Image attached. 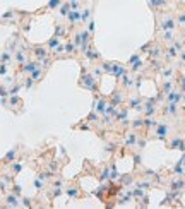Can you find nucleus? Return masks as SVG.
<instances>
[{"label": "nucleus", "mask_w": 185, "mask_h": 209, "mask_svg": "<svg viewBox=\"0 0 185 209\" xmlns=\"http://www.w3.org/2000/svg\"><path fill=\"white\" fill-rule=\"evenodd\" d=\"M98 81H99V79L96 77L94 74H87L86 70H82V75H81V81H79V84H81L82 87L89 89V91H93V93H99Z\"/></svg>", "instance_id": "f257e3e1"}, {"label": "nucleus", "mask_w": 185, "mask_h": 209, "mask_svg": "<svg viewBox=\"0 0 185 209\" xmlns=\"http://www.w3.org/2000/svg\"><path fill=\"white\" fill-rule=\"evenodd\" d=\"M176 26V19H173L172 16H168V17H163L161 21L158 22V29L161 31H173Z\"/></svg>", "instance_id": "f03ea898"}, {"label": "nucleus", "mask_w": 185, "mask_h": 209, "mask_svg": "<svg viewBox=\"0 0 185 209\" xmlns=\"http://www.w3.org/2000/svg\"><path fill=\"white\" fill-rule=\"evenodd\" d=\"M82 55H84V57H86L87 60L91 62V64H94V62H101V55H99V53L94 50V46H93V43H91L89 46H87L86 50L82 52Z\"/></svg>", "instance_id": "7ed1b4c3"}, {"label": "nucleus", "mask_w": 185, "mask_h": 209, "mask_svg": "<svg viewBox=\"0 0 185 209\" xmlns=\"http://www.w3.org/2000/svg\"><path fill=\"white\" fill-rule=\"evenodd\" d=\"M154 129H156V130H154L156 137H158V139H161V141H166L168 134H170V127H168V123L158 122V125H156Z\"/></svg>", "instance_id": "20e7f679"}, {"label": "nucleus", "mask_w": 185, "mask_h": 209, "mask_svg": "<svg viewBox=\"0 0 185 209\" xmlns=\"http://www.w3.org/2000/svg\"><path fill=\"white\" fill-rule=\"evenodd\" d=\"M38 67H41V62L39 60H28L26 64H22L21 67H19V72H22V74H28L29 75L31 72H33V70L35 69H38Z\"/></svg>", "instance_id": "39448f33"}, {"label": "nucleus", "mask_w": 185, "mask_h": 209, "mask_svg": "<svg viewBox=\"0 0 185 209\" xmlns=\"http://www.w3.org/2000/svg\"><path fill=\"white\" fill-rule=\"evenodd\" d=\"M65 19L69 21V26H79L81 24V9H70L69 16Z\"/></svg>", "instance_id": "423d86ee"}, {"label": "nucleus", "mask_w": 185, "mask_h": 209, "mask_svg": "<svg viewBox=\"0 0 185 209\" xmlns=\"http://www.w3.org/2000/svg\"><path fill=\"white\" fill-rule=\"evenodd\" d=\"M125 101H127V94L124 93V89H120V91H115L112 94V98H110V103L115 105V106H120V105H124Z\"/></svg>", "instance_id": "0eeeda50"}, {"label": "nucleus", "mask_w": 185, "mask_h": 209, "mask_svg": "<svg viewBox=\"0 0 185 209\" xmlns=\"http://www.w3.org/2000/svg\"><path fill=\"white\" fill-rule=\"evenodd\" d=\"M112 74L115 75L118 81H120V79L124 77L125 74H127V67H125L124 64H117V62H112Z\"/></svg>", "instance_id": "6e6552de"}, {"label": "nucleus", "mask_w": 185, "mask_h": 209, "mask_svg": "<svg viewBox=\"0 0 185 209\" xmlns=\"http://www.w3.org/2000/svg\"><path fill=\"white\" fill-rule=\"evenodd\" d=\"M163 115L165 117H178V103H166V106H163Z\"/></svg>", "instance_id": "1a4fd4ad"}, {"label": "nucleus", "mask_w": 185, "mask_h": 209, "mask_svg": "<svg viewBox=\"0 0 185 209\" xmlns=\"http://www.w3.org/2000/svg\"><path fill=\"white\" fill-rule=\"evenodd\" d=\"M137 142H139V134L135 130L129 132L125 135V148H137Z\"/></svg>", "instance_id": "9d476101"}, {"label": "nucleus", "mask_w": 185, "mask_h": 209, "mask_svg": "<svg viewBox=\"0 0 185 209\" xmlns=\"http://www.w3.org/2000/svg\"><path fill=\"white\" fill-rule=\"evenodd\" d=\"M14 60L17 65H22V64H26L28 62V52L24 48H17V50H14Z\"/></svg>", "instance_id": "9b49d317"}, {"label": "nucleus", "mask_w": 185, "mask_h": 209, "mask_svg": "<svg viewBox=\"0 0 185 209\" xmlns=\"http://www.w3.org/2000/svg\"><path fill=\"white\" fill-rule=\"evenodd\" d=\"M129 108L135 110V112H142V108H144V100L142 98H139V96H134V98H129Z\"/></svg>", "instance_id": "f8f14e48"}, {"label": "nucleus", "mask_w": 185, "mask_h": 209, "mask_svg": "<svg viewBox=\"0 0 185 209\" xmlns=\"http://www.w3.org/2000/svg\"><path fill=\"white\" fill-rule=\"evenodd\" d=\"M33 55H35L36 60H43L48 55V48L41 46V45H36V46H33Z\"/></svg>", "instance_id": "ddd939ff"}, {"label": "nucleus", "mask_w": 185, "mask_h": 209, "mask_svg": "<svg viewBox=\"0 0 185 209\" xmlns=\"http://www.w3.org/2000/svg\"><path fill=\"white\" fill-rule=\"evenodd\" d=\"M21 202H19V196L16 194H7L5 197V207H19Z\"/></svg>", "instance_id": "4468645a"}, {"label": "nucleus", "mask_w": 185, "mask_h": 209, "mask_svg": "<svg viewBox=\"0 0 185 209\" xmlns=\"http://www.w3.org/2000/svg\"><path fill=\"white\" fill-rule=\"evenodd\" d=\"M168 148L170 149H180V151H185V141L182 137H173L168 144Z\"/></svg>", "instance_id": "2eb2a0df"}, {"label": "nucleus", "mask_w": 185, "mask_h": 209, "mask_svg": "<svg viewBox=\"0 0 185 209\" xmlns=\"http://www.w3.org/2000/svg\"><path fill=\"white\" fill-rule=\"evenodd\" d=\"M106 106H108V101L105 100V98H99V100L94 101V108L93 110H96L99 115H103L105 112H106Z\"/></svg>", "instance_id": "dca6fc26"}, {"label": "nucleus", "mask_w": 185, "mask_h": 209, "mask_svg": "<svg viewBox=\"0 0 185 209\" xmlns=\"http://www.w3.org/2000/svg\"><path fill=\"white\" fill-rule=\"evenodd\" d=\"M147 55H149L151 60H158V58L163 55V50H161L159 46H151L149 52H147Z\"/></svg>", "instance_id": "f3484780"}, {"label": "nucleus", "mask_w": 185, "mask_h": 209, "mask_svg": "<svg viewBox=\"0 0 185 209\" xmlns=\"http://www.w3.org/2000/svg\"><path fill=\"white\" fill-rule=\"evenodd\" d=\"M64 52H65V57L77 53V48H76V45L72 43V39H70V41H67V43H64Z\"/></svg>", "instance_id": "a211bd4d"}, {"label": "nucleus", "mask_w": 185, "mask_h": 209, "mask_svg": "<svg viewBox=\"0 0 185 209\" xmlns=\"http://www.w3.org/2000/svg\"><path fill=\"white\" fill-rule=\"evenodd\" d=\"M65 192H67V196H69L70 199H79V197H82V192L79 190V187H76V185L69 187Z\"/></svg>", "instance_id": "6ab92c4d"}, {"label": "nucleus", "mask_w": 185, "mask_h": 209, "mask_svg": "<svg viewBox=\"0 0 185 209\" xmlns=\"http://www.w3.org/2000/svg\"><path fill=\"white\" fill-rule=\"evenodd\" d=\"M178 53H180V50L175 46V45L172 43V46L166 48V60H172V58H176L178 57Z\"/></svg>", "instance_id": "aec40b11"}, {"label": "nucleus", "mask_w": 185, "mask_h": 209, "mask_svg": "<svg viewBox=\"0 0 185 209\" xmlns=\"http://www.w3.org/2000/svg\"><path fill=\"white\" fill-rule=\"evenodd\" d=\"M134 81H135V79L129 77V75L125 74L124 77L120 79V84H122V87H124V89H132V87H134Z\"/></svg>", "instance_id": "412c9836"}, {"label": "nucleus", "mask_w": 185, "mask_h": 209, "mask_svg": "<svg viewBox=\"0 0 185 209\" xmlns=\"http://www.w3.org/2000/svg\"><path fill=\"white\" fill-rule=\"evenodd\" d=\"M29 75L35 79V82H39V81L43 79V75H45V69H43V67H38V69H35Z\"/></svg>", "instance_id": "4be33fe9"}, {"label": "nucleus", "mask_w": 185, "mask_h": 209, "mask_svg": "<svg viewBox=\"0 0 185 209\" xmlns=\"http://www.w3.org/2000/svg\"><path fill=\"white\" fill-rule=\"evenodd\" d=\"M60 45V38L58 36H52V38L46 41V48H48V52H52V50H55L57 46Z\"/></svg>", "instance_id": "5701e85b"}, {"label": "nucleus", "mask_w": 185, "mask_h": 209, "mask_svg": "<svg viewBox=\"0 0 185 209\" xmlns=\"http://www.w3.org/2000/svg\"><path fill=\"white\" fill-rule=\"evenodd\" d=\"M72 43L76 45L77 52H81V46H82V31H77V33L72 36Z\"/></svg>", "instance_id": "b1692460"}, {"label": "nucleus", "mask_w": 185, "mask_h": 209, "mask_svg": "<svg viewBox=\"0 0 185 209\" xmlns=\"http://www.w3.org/2000/svg\"><path fill=\"white\" fill-rule=\"evenodd\" d=\"M165 82H163V86H161V93L163 94H168V93L173 89V81L172 79H163Z\"/></svg>", "instance_id": "393cba45"}, {"label": "nucleus", "mask_w": 185, "mask_h": 209, "mask_svg": "<svg viewBox=\"0 0 185 209\" xmlns=\"http://www.w3.org/2000/svg\"><path fill=\"white\" fill-rule=\"evenodd\" d=\"M16 154H17V148H12L7 154L4 156V163H12L16 160Z\"/></svg>", "instance_id": "a878e982"}, {"label": "nucleus", "mask_w": 185, "mask_h": 209, "mask_svg": "<svg viewBox=\"0 0 185 209\" xmlns=\"http://www.w3.org/2000/svg\"><path fill=\"white\" fill-rule=\"evenodd\" d=\"M130 127H132V130H141L142 127H144V118H134L132 123H130Z\"/></svg>", "instance_id": "bb28decb"}, {"label": "nucleus", "mask_w": 185, "mask_h": 209, "mask_svg": "<svg viewBox=\"0 0 185 209\" xmlns=\"http://www.w3.org/2000/svg\"><path fill=\"white\" fill-rule=\"evenodd\" d=\"M70 12V5L69 2H65V4H62L60 7H58V14H60V17H67Z\"/></svg>", "instance_id": "cd10ccee"}, {"label": "nucleus", "mask_w": 185, "mask_h": 209, "mask_svg": "<svg viewBox=\"0 0 185 209\" xmlns=\"http://www.w3.org/2000/svg\"><path fill=\"white\" fill-rule=\"evenodd\" d=\"M55 36H58V38H65V36H67V28L62 26V24H57V26H55Z\"/></svg>", "instance_id": "c85d7f7f"}, {"label": "nucleus", "mask_w": 185, "mask_h": 209, "mask_svg": "<svg viewBox=\"0 0 185 209\" xmlns=\"http://www.w3.org/2000/svg\"><path fill=\"white\" fill-rule=\"evenodd\" d=\"M149 5H151V9H161V7H165L166 5V0H149Z\"/></svg>", "instance_id": "c756f323"}, {"label": "nucleus", "mask_w": 185, "mask_h": 209, "mask_svg": "<svg viewBox=\"0 0 185 209\" xmlns=\"http://www.w3.org/2000/svg\"><path fill=\"white\" fill-rule=\"evenodd\" d=\"M175 39L176 38H175V35H173V31H163V41H165V43L172 45Z\"/></svg>", "instance_id": "7c9ffc66"}, {"label": "nucleus", "mask_w": 185, "mask_h": 209, "mask_svg": "<svg viewBox=\"0 0 185 209\" xmlns=\"http://www.w3.org/2000/svg\"><path fill=\"white\" fill-rule=\"evenodd\" d=\"M0 62L10 64V62H12V52H10V50H5V52L2 53V57H0Z\"/></svg>", "instance_id": "2f4dec72"}, {"label": "nucleus", "mask_w": 185, "mask_h": 209, "mask_svg": "<svg viewBox=\"0 0 185 209\" xmlns=\"http://www.w3.org/2000/svg\"><path fill=\"white\" fill-rule=\"evenodd\" d=\"M130 69H132V72H139V70L144 69V62L139 58V60H135L134 64H130Z\"/></svg>", "instance_id": "473e14b6"}, {"label": "nucleus", "mask_w": 185, "mask_h": 209, "mask_svg": "<svg viewBox=\"0 0 185 209\" xmlns=\"http://www.w3.org/2000/svg\"><path fill=\"white\" fill-rule=\"evenodd\" d=\"M158 125V122H156L153 117H146L144 118V129H153V127Z\"/></svg>", "instance_id": "72a5a7b5"}, {"label": "nucleus", "mask_w": 185, "mask_h": 209, "mask_svg": "<svg viewBox=\"0 0 185 209\" xmlns=\"http://www.w3.org/2000/svg\"><path fill=\"white\" fill-rule=\"evenodd\" d=\"M52 53H53V57H65V52H64V43H60L58 46L55 48V50H52Z\"/></svg>", "instance_id": "f704fd0d"}, {"label": "nucleus", "mask_w": 185, "mask_h": 209, "mask_svg": "<svg viewBox=\"0 0 185 209\" xmlns=\"http://www.w3.org/2000/svg\"><path fill=\"white\" fill-rule=\"evenodd\" d=\"M87 122L89 123H98L99 122V113L96 112V110H93L89 113V117H87Z\"/></svg>", "instance_id": "c9c22d12"}, {"label": "nucleus", "mask_w": 185, "mask_h": 209, "mask_svg": "<svg viewBox=\"0 0 185 209\" xmlns=\"http://www.w3.org/2000/svg\"><path fill=\"white\" fill-rule=\"evenodd\" d=\"M62 2H64V0H50V2H48V9H50V10L58 9V7L62 5Z\"/></svg>", "instance_id": "e433bc0d"}, {"label": "nucleus", "mask_w": 185, "mask_h": 209, "mask_svg": "<svg viewBox=\"0 0 185 209\" xmlns=\"http://www.w3.org/2000/svg\"><path fill=\"white\" fill-rule=\"evenodd\" d=\"M39 62H41V67H43V69H45V70H46V69H48V67L52 65V62H53V58H52V57H50V55H46V57H45V58H43V60H39Z\"/></svg>", "instance_id": "4c0bfd02"}, {"label": "nucleus", "mask_w": 185, "mask_h": 209, "mask_svg": "<svg viewBox=\"0 0 185 209\" xmlns=\"http://www.w3.org/2000/svg\"><path fill=\"white\" fill-rule=\"evenodd\" d=\"M21 87H22V84H19V82H14L12 84V87L9 89V96H12V94H17L19 91H21Z\"/></svg>", "instance_id": "58836bf2"}, {"label": "nucleus", "mask_w": 185, "mask_h": 209, "mask_svg": "<svg viewBox=\"0 0 185 209\" xmlns=\"http://www.w3.org/2000/svg\"><path fill=\"white\" fill-rule=\"evenodd\" d=\"M185 187V182L183 180H175V182H172V189L173 190H180V189H183Z\"/></svg>", "instance_id": "ea45409f"}, {"label": "nucleus", "mask_w": 185, "mask_h": 209, "mask_svg": "<svg viewBox=\"0 0 185 209\" xmlns=\"http://www.w3.org/2000/svg\"><path fill=\"white\" fill-rule=\"evenodd\" d=\"M35 79H33V77H31V75H28V77L26 79H24V87H26V89H31V87H33V86H35Z\"/></svg>", "instance_id": "a19ab883"}, {"label": "nucleus", "mask_w": 185, "mask_h": 209, "mask_svg": "<svg viewBox=\"0 0 185 209\" xmlns=\"http://www.w3.org/2000/svg\"><path fill=\"white\" fill-rule=\"evenodd\" d=\"M14 17H16V12H14V10H7V12L2 16V19H4V21H12Z\"/></svg>", "instance_id": "79ce46f5"}, {"label": "nucleus", "mask_w": 185, "mask_h": 209, "mask_svg": "<svg viewBox=\"0 0 185 209\" xmlns=\"http://www.w3.org/2000/svg\"><path fill=\"white\" fill-rule=\"evenodd\" d=\"M7 72H9V64L0 62V75H7Z\"/></svg>", "instance_id": "37998d69"}, {"label": "nucleus", "mask_w": 185, "mask_h": 209, "mask_svg": "<svg viewBox=\"0 0 185 209\" xmlns=\"http://www.w3.org/2000/svg\"><path fill=\"white\" fill-rule=\"evenodd\" d=\"M172 75H173V69H172V67L163 69V79H172Z\"/></svg>", "instance_id": "c03bdc74"}, {"label": "nucleus", "mask_w": 185, "mask_h": 209, "mask_svg": "<svg viewBox=\"0 0 185 209\" xmlns=\"http://www.w3.org/2000/svg\"><path fill=\"white\" fill-rule=\"evenodd\" d=\"M176 24H178V26H182V28H185V12L178 14V19H176Z\"/></svg>", "instance_id": "a18cd8bd"}, {"label": "nucleus", "mask_w": 185, "mask_h": 209, "mask_svg": "<svg viewBox=\"0 0 185 209\" xmlns=\"http://www.w3.org/2000/svg\"><path fill=\"white\" fill-rule=\"evenodd\" d=\"M35 187L38 189V190H43V189H45V182L41 178H35Z\"/></svg>", "instance_id": "49530a36"}, {"label": "nucleus", "mask_w": 185, "mask_h": 209, "mask_svg": "<svg viewBox=\"0 0 185 209\" xmlns=\"http://www.w3.org/2000/svg\"><path fill=\"white\" fill-rule=\"evenodd\" d=\"M22 170V163H14L12 165V173H19Z\"/></svg>", "instance_id": "de8ad7c7"}, {"label": "nucleus", "mask_w": 185, "mask_h": 209, "mask_svg": "<svg viewBox=\"0 0 185 209\" xmlns=\"http://www.w3.org/2000/svg\"><path fill=\"white\" fill-rule=\"evenodd\" d=\"M70 9H81V2L79 0H72V2H69Z\"/></svg>", "instance_id": "09e8293b"}, {"label": "nucleus", "mask_w": 185, "mask_h": 209, "mask_svg": "<svg viewBox=\"0 0 185 209\" xmlns=\"http://www.w3.org/2000/svg\"><path fill=\"white\" fill-rule=\"evenodd\" d=\"M21 185H17V183H16V185H12V194H16V196H21Z\"/></svg>", "instance_id": "8fccbe9b"}, {"label": "nucleus", "mask_w": 185, "mask_h": 209, "mask_svg": "<svg viewBox=\"0 0 185 209\" xmlns=\"http://www.w3.org/2000/svg\"><path fill=\"white\" fill-rule=\"evenodd\" d=\"M141 161H142L141 154H134V165H135V166H139V165H141Z\"/></svg>", "instance_id": "3c124183"}, {"label": "nucleus", "mask_w": 185, "mask_h": 209, "mask_svg": "<svg viewBox=\"0 0 185 209\" xmlns=\"http://www.w3.org/2000/svg\"><path fill=\"white\" fill-rule=\"evenodd\" d=\"M139 187H141L142 190H147V189L151 187V183L149 182H141V183H139Z\"/></svg>", "instance_id": "603ef678"}, {"label": "nucleus", "mask_w": 185, "mask_h": 209, "mask_svg": "<svg viewBox=\"0 0 185 209\" xmlns=\"http://www.w3.org/2000/svg\"><path fill=\"white\" fill-rule=\"evenodd\" d=\"M115 148H117V146H115L113 142L106 144V151H108V152H113V151H115Z\"/></svg>", "instance_id": "864d4df0"}, {"label": "nucleus", "mask_w": 185, "mask_h": 209, "mask_svg": "<svg viewBox=\"0 0 185 209\" xmlns=\"http://www.w3.org/2000/svg\"><path fill=\"white\" fill-rule=\"evenodd\" d=\"M139 58H141V57H139V53H135V55H132V57H130L129 64H134V62H135V60H139Z\"/></svg>", "instance_id": "5fc2aeb1"}, {"label": "nucleus", "mask_w": 185, "mask_h": 209, "mask_svg": "<svg viewBox=\"0 0 185 209\" xmlns=\"http://www.w3.org/2000/svg\"><path fill=\"white\" fill-rule=\"evenodd\" d=\"M180 82H182V89H180V91H182V93H185V74L182 75V79H180Z\"/></svg>", "instance_id": "6e6d98bb"}, {"label": "nucleus", "mask_w": 185, "mask_h": 209, "mask_svg": "<svg viewBox=\"0 0 185 209\" xmlns=\"http://www.w3.org/2000/svg\"><path fill=\"white\" fill-rule=\"evenodd\" d=\"M22 204L26 206V207H31V202H29V199H22Z\"/></svg>", "instance_id": "4d7b16f0"}, {"label": "nucleus", "mask_w": 185, "mask_h": 209, "mask_svg": "<svg viewBox=\"0 0 185 209\" xmlns=\"http://www.w3.org/2000/svg\"><path fill=\"white\" fill-rule=\"evenodd\" d=\"M180 163H182V165H183V166H185V154H183V156H182V158H180Z\"/></svg>", "instance_id": "13d9d810"}, {"label": "nucleus", "mask_w": 185, "mask_h": 209, "mask_svg": "<svg viewBox=\"0 0 185 209\" xmlns=\"http://www.w3.org/2000/svg\"><path fill=\"white\" fill-rule=\"evenodd\" d=\"M67 2H72V0H67Z\"/></svg>", "instance_id": "bf43d9fd"}, {"label": "nucleus", "mask_w": 185, "mask_h": 209, "mask_svg": "<svg viewBox=\"0 0 185 209\" xmlns=\"http://www.w3.org/2000/svg\"><path fill=\"white\" fill-rule=\"evenodd\" d=\"M0 19H2V16H0Z\"/></svg>", "instance_id": "052dcab7"}]
</instances>
